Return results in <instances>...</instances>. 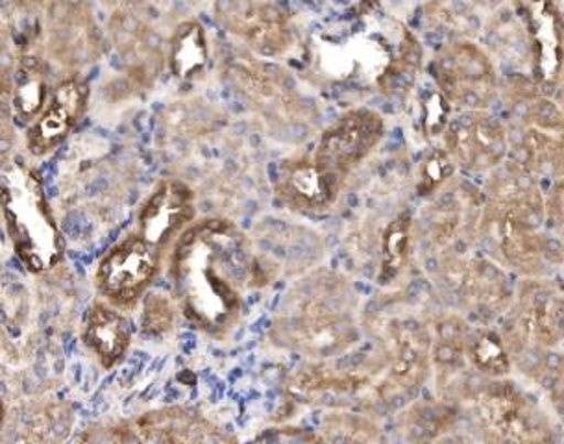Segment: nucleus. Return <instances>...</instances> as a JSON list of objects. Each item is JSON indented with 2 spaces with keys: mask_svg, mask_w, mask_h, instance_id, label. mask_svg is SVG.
Instances as JSON below:
<instances>
[{
  "mask_svg": "<svg viewBox=\"0 0 564 444\" xmlns=\"http://www.w3.org/2000/svg\"><path fill=\"white\" fill-rule=\"evenodd\" d=\"M307 62L318 84L345 89H413L421 73L422 46L411 30L364 0L356 15L313 35Z\"/></svg>",
  "mask_w": 564,
  "mask_h": 444,
  "instance_id": "1",
  "label": "nucleus"
},
{
  "mask_svg": "<svg viewBox=\"0 0 564 444\" xmlns=\"http://www.w3.org/2000/svg\"><path fill=\"white\" fill-rule=\"evenodd\" d=\"M253 256L247 236L228 219L191 223L171 260L174 293L185 318L212 335H225L241 315L252 285Z\"/></svg>",
  "mask_w": 564,
  "mask_h": 444,
  "instance_id": "2",
  "label": "nucleus"
},
{
  "mask_svg": "<svg viewBox=\"0 0 564 444\" xmlns=\"http://www.w3.org/2000/svg\"><path fill=\"white\" fill-rule=\"evenodd\" d=\"M478 237L496 263L522 278L553 277L564 266V242L547 230L544 187L509 160L489 173Z\"/></svg>",
  "mask_w": 564,
  "mask_h": 444,
  "instance_id": "3",
  "label": "nucleus"
},
{
  "mask_svg": "<svg viewBox=\"0 0 564 444\" xmlns=\"http://www.w3.org/2000/svg\"><path fill=\"white\" fill-rule=\"evenodd\" d=\"M500 95L507 108V160L546 187L564 174L563 110L555 97L524 76L500 84Z\"/></svg>",
  "mask_w": 564,
  "mask_h": 444,
  "instance_id": "4",
  "label": "nucleus"
},
{
  "mask_svg": "<svg viewBox=\"0 0 564 444\" xmlns=\"http://www.w3.org/2000/svg\"><path fill=\"white\" fill-rule=\"evenodd\" d=\"M501 339L512 367L542 378L564 343V288L552 277L522 278L503 313Z\"/></svg>",
  "mask_w": 564,
  "mask_h": 444,
  "instance_id": "5",
  "label": "nucleus"
},
{
  "mask_svg": "<svg viewBox=\"0 0 564 444\" xmlns=\"http://www.w3.org/2000/svg\"><path fill=\"white\" fill-rule=\"evenodd\" d=\"M272 337L283 347L312 356H332L356 340L345 285L312 278L289 294Z\"/></svg>",
  "mask_w": 564,
  "mask_h": 444,
  "instance_id": "6",
  "label": "nucleus"
},
{
  "mask_svg": "<svg viewBox=\"0 0 564 444\" xmlns=\"http://www.w3.org/2000/svg\"><path fill=\"white\" fill-rule=\"evenodd\" d=\"M473 421L485 441L544 443L555 438V422L524 387L503 378H484L467 394Z\"/></svg>",
  "mask_w": 564,
  "mask_h": 444,
  "instance_id": "7",
  "label": "nucleus"
},
{
  "mask_svg": "<svg viewBox=\"0 0 564 444\" xmlns=\"http://www.w3.org/2000/svg\"><path fill=\"white\" fill-rule=\"evenodd\" d=\"M0 201L13 249L30 271L43 272L58 266L64 255L62 237L41 191L40 178L34 173H24L23 185L4 178Z\"/></svg>",
  "mask_w": 564,
  "mask_h": 444,
  "instance_id": "8",
  "label": "nucleus"
},
{
  "mask_svg": "<svg viewBox=\"0 0 564 444\" xmlns=\"http://www.w3.org/2000/svg\"><path fill=\"white\" fill-rule=\"evenodd\" d=\"M433 86L454 111L490 110L500 98L495 59L476 41L460 37L441 46L430 64Z\"/></svg>",
  "mask_w": 564,
  "mask_h": 444,
  "instance_id": "9",
  "label": "nucleus"
},
{
  "mask_svg": "<svg viewBox=\"0 0 564 444\" xmlns=\"http://www.w3.org/2000/svg\"><path fill=\"white\" fill-rule=\"evenodd\" d=\"M215 10L223 26L261 58H288L296 48L293 19L272 0H217Z\"/></svg>",
  "mask_w": 564,
  "mask_h": 444,
  "instance_id": "10",
  "label": "nucleus"
},
{
  "mask_svg": "<svg viewBox=\"0 0 564 444\" xmlns=\"http://www.w3.org/2000/svg\"><path fill=\"white\" fill-rule=\"evenodd\" d=\"M443 149L457 167L489 174L509 158L506 122L490 110L454 111L443 133Z\"/></svg>",
  "mask_w": 564,
  "mask_h": 444,
  "instance_id": "11",
  "label": "nucleus"
},
{
  "mask_svg": "<svg viewBox=\"0 0 564 444\" xmlns=\"http://www.w3.org/2000/svg\"><path fill=\"white\" fill-rule=\"evenodd\" d=\"M386 138V119L372 108H351L318 139L313 158L337 178L346 180Z\"/></svg>",
  "mask_w": 564,
  "mask_h": 444,
  "instance_id": "12",
  "label": "nucleus"
},
{
  "mask_svg": "<svg viewBox=\"0 0 564 444\" xmlns=\"http://www.w3.org/2000/svg\"><path fill=\"white\" fill-rule=\"evenodd\" d=\"M381 397L413 392L426 381L432 367V332L415 318H398L383 334Z\"/></svg>",
  "mask_w": 564,
  "mask_h": 444,
  "instance_id": "13",
  "label": "nucleus"
},
{
  "mask_svg": "<svg viewBox=\"0 0 564 444\" xmlns=\"http://www.w3.org/2000/svg\"><path fill=\"white\" fill-rule=\"evenodd\" d=\"M444 283L478 317L503 315L511 304L514 288L507 282L503 267L485 258H465L454 252L443 266Z\"/></svg>",
  "mask_w": 564,
  "mask_h": 444,
  "instance_id": "14",
  "label": "nucleus"
},
{
  "mask_svg": "<svg viewBox=\"0 0 564 444\" xmlns=\"http://www.w3.org/2000/svg\"><path fill=\"white\" fill-rule=\"evenodd\" d=\"M160 266L156 247L139 234L122 239L102 258L97 271L98 291L113 306H130L147 291Z\"/></svg>",
  "mask_w": 564,
  "mask_h": 444,
  "instance_id": "15",
  "label": "nucleus"
},
{
  "mask_svg": "<svg viewBox=\"0 0 564 444\" xmlns=\"http://www.w3.org/2000/svg\"><path fill=\"white\" fill-rule=\"evenodd\" d=\"M345 180L317 163L313 154L285 158L276 169V193L289 208L302 214H318L332 208Z\"/></svg>",
  "mask_w": 564,
  "mask_h": 444,
  "instance_id": "16",
  "label": "nucleus"
},
{
  "mask_svg": "<svg viewBox=\"0 0 564 444\" xmlns=\"http://www.w3.org/2000/svg\"><path fill=\"white\" fill-rule=\"evenodd\" d=\"M195 219V193L178 178L162 180L139 212L138 231L158 250Z\"/></svg>",
  "mask_w": 564,
  "mask_h": 444,
  "instance_id": "17",
  "label": "nucleus"
},
{
  "mask_svg": "<svg viewBox=\"0 0 564 444\" xmlns=\"http://www.w3.org/2000/svg\"><path fill=\"white\" fill-rule=\"evenodd\" d=\"M87 97L89 87L78 78H70L54 87L45 110L35 119L34 127L30 128V152L43 156L56 149L84 116Z\"/></svg>",
  "mask_w": 564,
  "mask_h": 444,
  "instance_id": "18",
  "label": "nucleus"
},
{
  "mask_svg": "<svg viewBox=\"0 0 564 444\" xmlns=\"http://www.w3.org/2000/svg\"><path fill=\"white\" fill-rule=\"evenodd\" d=\"M230 78L256 108H260L269 116H289L296 105V93L293 91V87L289 86L282 73L272 65L261 64L256 59H236L230 65Z\"/></svg>",
  "mask_w": 564,
  "mask_h": 444,
  "instance_id": "19",
  "label": "nucleus"
},
{
  "mask_svg": "<svg viewBox=\"0 0 564 444\" xmlns=\"http://www.w3.org/2000/svg\"><path fill=\"white\" fill-rule=\"evenodd\" d=\"M127 432H132L130 438L154 443H219L226 438L204 416L180 408L149 413Z\"/></svg>",
  "mask_w": 564,
  "mask_h": 444,
  "instance_id": "20",
  "label": "nucleus"
},
{
  "mask_svg": "<svg viewBox=\"0 0 564 444\" xmlns=\"http://www.w3.org/2000/svg\"><path fill=\"white\" fill-rule=\"evenodd\" d=\"M130 339H132L130 324L116 307L108 306L105 302H97L89 310L84 324V343L97 356L105 369L116 367L124 358L130 347Z\"/></svg>",
  "mask_w": 564,
  "mask_h": 444,
  "instance_id": "21",
  "label": "nucleus"
},
{
  "mask_svg": "<svg viewBox=\"0 0 564 444\" xmlns=\"http://www.w3.org/2000/svg\"><path fill=\"white\" fill-rule=\"evenodd\" d=\"M209 64V41L198 21H185L171 40V71L180 80H193Z\"/></svg>",
  "mask_w": 564,
  "mask_h": 444,
  "instance_id": "22",
  "label": "nucleus"
},
{
  "mask_svg": "<svg viewBox=\"0 0 564 444\" xmlns=\"http://www.w3.org/2000/svg\"><path fill=\"white\" fill-rule=\"evenodd\" d=\"M467 359L481 378H503L511 375L512 361L500 332L481 326L470 328L467 340Z\"/></svg>",
  "mask_w": 564,
  "mask_h": 444,
  "instance_id": "23",
  "label": "nucleus"
},
{
  "mask_svg": "<svg viewBox=\"0 0 564 444\" xmlns=\"http://www.w3.org/2000/svg\"><path fill=\"white\" fill-rule=\"evenodd\" d=\"M411 231H413V217L409 212L398 214L387 225L383 241H381V266L380 277H378L381 285L394 282L408 266Z\"/></svg>",
  "mask_w": 564,
  "mask_h": 444,
  "instance_id": "24",
  "label": "nucleus"
},
{
  "mask_svg": "<svg viewBox=\"0 0 564 444\" xmlns=\"http://www.w3.org/2000/svg\"><path fill=\"white\" fill-rule=\"evenodd\" d=\"M455 422V410L444 402H419L405 413V430L413 438H433L448 432Z\"/></svg>",
  "mask_w": 564,
  "mask_h": 444,
  "instance_id": "25",
  "label": "nucleus"
},
{
  "mask_svg": "<svg viewBox=\"0 0 564 444\" xmlns=\"http://www.w3.org/2000/svg\"><path fill=\"white\" fill-rule=\"evenodd\" d=\"M455 165L454 160L449 158L448 152L443 147L432 149L427 152V156L422 160L419 167V176H416V195L433 196L438 191L444 189L446 184L454 178Z\"/></svg>",
  "mask_w": 564,
  "mask_h": 444,
  "instance_id": "26",
  "label": "nucleus"
},
{
  "mask_svg": "<svg viewBox=\"0 0 564 444\" xmlns=\"http://www.w3.org/2000/svg\"><path fill=\"white\" fill-rule=\"evenodd\" d=\"M324 437L335 443H356V441H375L378 437V427L364 416L351 413H334L324 422Z\"/></svg>",
  "mask_w": 564,
  "mask_h": 444,
  "instance_id": "27",
  "label": "nucleus"
},
{
  "mask_svg": "<svg viewBox=\"0 0 564 444\" xmlns=\"http://www.w3.org/2000/svg\"><path fill=\"white\" fill-rule=\"evenodd\" d=\"M454 113V108L449 106L448 100L443 97V93L433 86L430 91L421 97V130L424 138H443L449 117Z\"/></svg>",
  "mask_w": 564,
  "mask_h": 444,
  "instance_id": "28",
  "label": "nucleus"
},
{
  "mask_svg": "<svg viewBox=\"0 0 564 444\" xmlns=\"http://www.w3.org/2000/svg\"><path fill=\"white\" fill-rule=\"evenodd\" d=\"M143 332L150 337H162L169 334L174 326L173 302L163 294H149L144 301L143 318H141Z\"/></svg>",
  "mask_w": 564,
  "mask_h": 444,
  "instance_id": "29",
  "label": "nucleus"
},
{
  "mask_svg": "<svg viewBox=\"0 0 564 444\" xmlns=\"http://www.w3.org/2000/svg\"><path fill=\"white\" fill-rule=\"evenodd\" d=\"M544 217L550 234L564 242V174L544 187Z\"/></svg>",
  "mask_w": 564,
  "mask_h": 444,
  "instance_id": "30",
  "label": "nucleus"
},
{
  "mask_svg": "<svg viewBox=\"0 0 564 444\" xmlns=\"http://www.w3.org/2000/svg\"><path fill=\"white\" fill-rule=\"evenodd\" d=\"M542 378H550V386H547L550 402H552V408L555 411V415H557L558 422L564 427V361H557L553 369H546Z\"/></svg>",
  "mask_w": 564,
  "mask_h": 444,
  "instance_id": "31",
  "label": "nucleus"
},
{
  "mask_svg": "<svg viewBox=\"0 0 564 444\" xmlns=\"http://www.w3.org/2000/svg\"><path fill=\"white\" fill-rule=\"evenodd\" d=\"M555 100H557L558 106H561V110L564 113V82L557 84V91H555Z\"/></svg>",
  "mask_w": 564,
  "mask_h": 444,
  "instance_id": "32",
  "label": "nucleus"
},
{
  "mask_svg": "<svg viewBox=\"0 0 564 444\" xmlns=\"http://www.w3.org/2000/svg\"><path fill=\"white\" fill-rule=\"evenodd\" d=\"M561 82H564V41H563V65H561V73H558V78L555 84H561Z\"/></svg>",
  "mask_w": 564,
  "mask_h": 444,
  "instance_id": "33",
  "label": "nucleus"
},
{
  "mask_svg": "<svg viewBox=\"0 0 564 444\" xmlns=\"http://www.w3.org/2000/svg\"><path fill=\"white\" fill-rule=\"evenodd\" d=\"M2 422H4V404H2V399H0V427H2Z\"/></svg>",
  "mask_w": 564,
  "mask_h": 444,
  "instance_id": "34",
  "label": "nucleus"
},
{
  "mask_svg": "<svg viewBox=\"0 0 564 444\" xmlns=\"http://www.w3.org/2000/svg\"><path fill=\"white\" fill-rule=\"evenodd\" d=\"M212 2H217V0H212Z\"/></svg>",
  "mask_w": 564,
  "mask_h": 444,
  "instance_id": "35",
  "label": "nucleus"
}]
</instances>
